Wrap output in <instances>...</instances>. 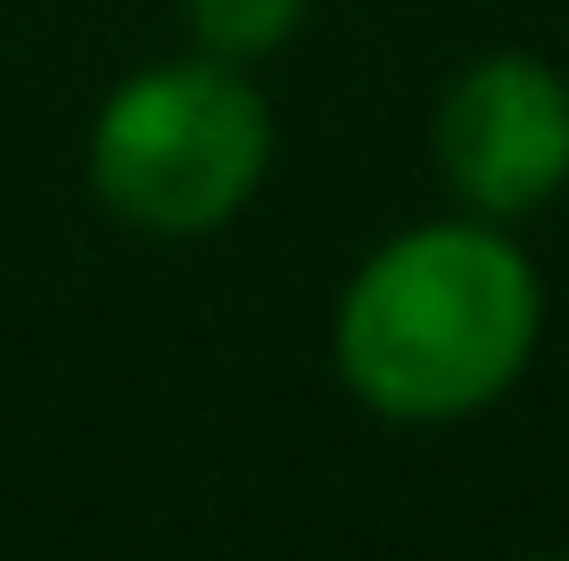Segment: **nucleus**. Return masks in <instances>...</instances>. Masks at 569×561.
<instances>
[{
	"mask_svg": "<svg viewBox=\"0 0 569 561\" xmlns=\"http://www.w3.org/2000/svg\"><path fill=\"white\" fill-rule=\"evenodd\" d=\"M545 331L537 264L487 216L413 223L356 264L330 322L339 380L388 421H462L528 372Z\"/></svg>",
	"mask_w": 569,
	"mask_h": 561,
	"instance_id": "1",
	"label": "nucleus"
},
{
	"mask_svg": "<svg viewBox=\"0 0 569 561\" xmlns=\"http://www.w3.org/2000/svg\"><path fill=\"white\" fill-rule=\"evenodd\" d=\"M272 166V116L231 58H166L91 116V190L149 240L223 231Z\"/></svg>",
	"mask_w": 569,
	"mask_h": 561,
	"instance_id": "2",
	"label": "nucleus"
},
{
	"mask_svg": "<svg viewBox=\"0 0 569 561\" xmlns=\"http://www.w3.org/2000/svg\"><path fill=\"white\" fill-rule=\"evenodd\" d=\"M438 173L487 223H512L569 182V83L528 50L470 58L438 100Z\"/></svg>",
	"mask_w": 569,
	"mask_h": 561,
	"instance_id": "3",
	"label": "nucleus"
},
{
	"mask_svg": "<svg viewBox=\"0 0 569 561\" xmlns=\"http://www.w3.org/2000/svg\"><path fill=\"white\" fill-rule=\"evenodd\" d=\"M190 33H199L207 58H231V67H257L306 26V0H182Z\"/></svg>",
	"mask_w": 569,
	"mask_h": 561,
	"instance_id": "4",
	"label": "nucleus"
}]
</instances>
